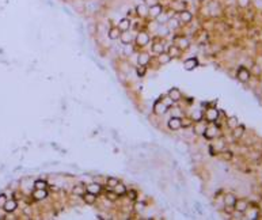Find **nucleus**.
<instances>
[{"label":"nucleus","mask_w":262,"mask_h":220,"mask_svg":"<svg viewBox=\"0 0 262 220\" xmlns=\"http://www.w3.org/2000/svg\"><path fill=\"white\" fill-rule=\"evenodd\" d=\"M250 76H251V73H250V71L247 69L246 67H240L239 69H238V73H236V77L242 82V83H246V82H249Z\"/></svg>","instance_id":"obj_1"},{"label":"nucleus","mask_w":262,"mask_h":220,"mask_svg":"<svg viewBox=\"0 0 262 220\" xmlns=\"http://www.w3.org/2000/svg\"><path fill=\"white\" fill-rule=\"evenodd\" d=\"M167 109H169V105H167L166 102H163V101H158V102H155V105H153V113L155 114H164V113L167 112Z\"/></svg>","instance_id":"obj_2"},{"label":"nucleus","mask_w":262,"mask_h":220,"mask_svg":"<svg viewBox=\"0 0 262 220\" xmlns=\"http://www.w3.org/2000/svg\"><path fill=\"white\" fill-rule=\"evenodd\" d=\"M148 42H150V35H148V33L140 31L136 35V44H137L139 46H145Z\"/></svg>","instance_id":"obj_3"},{"label":"nucleus","mask_w":262,"mask_h":220,"mask_svg":"<svg viewBox=\"0 0 262 220\" xmlns=\"http://www.w3.org/2000/svg\"><path fill=\"white\" fill-rule=\"evenodd\" d=\"M167 126L171 129V131H178L182 128V122H181V118L178 117H171L167 122Z\"/></svg>","instance_id":"obj_4"},{"label":"nucleus","mask_w":262,"mask_h":220,"mask_svg":"<svg viewBox=\"0 0 262 220\" xmlns=\"http://www.w3.org/2000/svg\"><path fill=\"white\" fill-rule=\"evenodd\" d=\"M162 12H163V7L160 6L159 3L148 8V15H151L152 18H158V16H160Z\"/></svg>","instance_id":"obj_5"},{"label":"nucleus","mask_w":262,"mask_h":220,"mask_svg":"<svg viewBox=\"0 0 262 220\" xmlns=\"http://www.w3.org/2000/svg\"><path fill=\"white\" fill-rule=\"evenodd\" d=\"M247 207H249V202L246 200H236L235 204H234V209L236 210V212H240V213L246 212Z\"/></svg>","instance_id":"obj_6"},{"label":"nucleus","mask_w":262,"mask_h":220,"mask_svg":"<svg viewBox=\"0 0 262 220\" xmlns=\"http://www.w3.org/2000/svg\"><path fill=\"white\" fill-rule=\"evenodd\" d=\"M205 118L209 122H215L219 118V112L216 109H208L207 113H205Z\"/></svg>","instance_id":"obj_7"},{"label":"nucleus","mask_w":262,"mask_h":220,"mask_svg":"<svg viewBox=\"0 0 262 220\" xmlns=\"http://www.w3.org/2000/svg\"><path fill=\"white\" fill-rule=\"evenodd\" d=\"M46 196H48V190L46 189H35L33 191V198L37 201H41L44 198H46Z\"/></svg>","instance_id":"obj_8"},{"label":"nucleus","mask_w":262,"mask_h":220,"mask_svg":"<svg viewBox=\"0 0 262 220\" xmlns=\"http://www.w3.org/2000/svg\"><path fill=\"white\" fill-rule=\"evenodd\" d=\"M86 190L88 193H93V194L98 196L102 191V186L99 185V183H88V185H86Z\"/></svg>","instance_id":"obj_9"},{"label":"nucleus","mask_w":262,"mask_h":220,"mask_svg":"<svg viewBox=\"0 0 262 220\" xmlns=\"http://www.w3.org/2000/svg\"><path fill=\"white\" fill-rule=\"evenodd\" d=\"M179 19H181V22H183V23H189V22H192L193 15H192L190 11L182 10L181 12H179Z\"/></svg>","instance_id":"obj_10"},{"label":"nucleus","mask_w":262,"mask_h":220,"mask_svg":"<svg viewBox=\"0 0 262 220\" xmlns=\"http://www.w3.org/2000/svg\"><path fill=\"white\" fill-rule=\"evenodd\" d=\"M121 30L117 27V26H114V27H110L109 29V33H107V35H109V38L110 39H118L120 37H121Z\"/></svg>","instance_id":"obj_11"},{"label":"nucleus","mask_w":262,"mask_h":220,"mask_svg":"<svg viewBox=\"0 0 262 220\" xmlns=\"http://www.w3.org/2000/svg\"><path fill=\"white\" fill-rule=\"evenodd\" d=\"M16 207H18V202H16L15 200H7L3 209L6 210V212H8V213H11V212H14V210L16 209Z\"/></svg>","instance_id":"obj_12"},{"label":"nucleus","mask_w":262,"mask_h":220,"mask_svg":"<svg viewBox=\"0 0 262 220\" xmlns=\"http://www.w3.org/2000/svg\"><path fill=\"white\" fill-rule=\"evenodd\" d=\"M117 27H118L121 31H128L129 27H131V20H129L128 18H122V19L118 22Z\"/></svg>","instance_id":"obj_13"},{"label":"nucleus","mask_w":262,"mask_h":220,"mask_svg":"<svg viewBox=\"0 0 262 220\" xmlns=\"http://www.w3.org/2000/svg\"><path fill=\"white\" fill-rule=\"evenodd\" d=\"M151 61V56L148 53H140L137 57V64L139 65H148Z\"/></svg>","instance_id":"obj_14"},{"label":"nucleus","mask_w":262,"mask_h":220,"mask_svg":"<svg viewBox=\"0 0 262 220\" xmlns=\"http://www.w3.org/2000/svg\"><path fill=\"white\" fill-rule=\"evenodd\" d=\"M169 98L171 99L173 102H175V101H179V99H181V91H179L178 88H175V87L170 88V91H169Z\"/></svg>","instance_id":"obj_15"},{"label":"nucleus","mask_w":262,"mask_h":220,"mask_svg":"<svg viewBox=\"0 0 262 220\" xmlns=\"http://www.w3.org/2000/svg\"><path fill=\"white\" fill-rule=\"evenodd\" d=\"M197 65H198V60L196 57L188 58V60L185 61V69H188V71H193Z\"/></svg>","instance_id":"obj_16"},{"label":"nucleus","mask_w":262,"mask_h":220,"mask_svg":"<svg viewBox=\"0 0 262 220\" xmlns=\"http://www.w3.org/2000/svg\"><path fill=\"white\" fill-rule=\"evenodd\" d=\"M82 198H83V201L86 202V204H88V205H93L94 202L96 201V196L93 194V193H88V191H86V193L82 196Z\"/></svg>","instance_id":"obj_17"},{"label":"nucleus","mask_w":262,"mask_h":220,"mask_svg":"<svg viewBox=\"0 0 262 220\" xmlns=\"http://www.w3.org/2000/svg\"><path fill=\"white\" fill-rule=\"evenodd\" d=\"M113 191H114L118 197H120V196H125V194H126V188H125V185H122L121 182H118V183L113 188Z\"/></svg>","instance_id":"obj_18"},{"label":"nucleus","mask_w":262,"mask_h":220,"mask_svg":"<svg viewBox=\"0 0 262 220\" xmlns=\"http://www.w3.org/2000/svg\"><path fill=\"white\" fill-rule=\"evenodd\" d=\"M175 42H177V46H178L179 49H186L189 46V41L185 37H177Z\"/></svg>","instance_id":"obj_19"},{"label":"nucleus","mask_w":262,"mask_h":220,"mask_svg":"<svg viewBox=\"0 0 262 220\" xmlns=\"http://www.w3.org/2000/svg\"><path fill=\"white\" fill-rule=\"evenodd\" d=\"M243 133H244V126H243V125H236V126L234 128L232 136L235 137V139H240Z\"/></svg>","instance_id":"obj_20"},{"label":"nucleus","mask_w":262,"mask_h":220,"mask_svg":"<svg viewBox=\"0 0 262 220\" xmlns=\"http://www.w3.org/2000/svg\"><path fill=\"white\" fill-rule=\"evenodd\" d=\"M136 12H137L139 16H147L148 15V7L145 6V4H139L137 7H136Z\"/></svg>","instance_id":"obj_21"},{"label":"nucleus","mask_w":262,"mask_h":220,"mask_svg":"<svg viewBox=\"0 0 262 220\" xmlns=\"http://www.w3.org/2000/svg\"><path fill=\"white\" fill-rule=\"evenodd\" d=\"M235 201H236V197L234 194H231V193L224 196V204H226V207H234Z\"/></svg>","instance_id":"obj_22"},{"label":"nucleus","mask_w":262,"mask_h":220,"mask_svg":"<svg viewBox=\"0 0 262 220\" xmlns=\"http://www.w3.org/2000/svg\"><path fill=\"white\" fill-rule=\"evenodd\" d=\"M86 191H87L86 190V185H76V186H74V189H72V193H74V194H76V196H80V197H82Z\"/></svg>","instance_id":"obj_23"},{"label":"nucleus","mask_w":262,"mask_h":220,"mask_svg":"<svg viewBox=\"0 0 262 220\" xmlns=\"http://www.w3.org/2000/svg\"><path fill=\"white\" fill-rule=\"evenodd\" d=\"M158 60H159V63L160 64H167L170 60H171V56H170L169 53H160V54H158Z\"/></svg>","instance_id":"obj_24"},{"label":"nucleus","mask_w":262,"mask_h":220,"mask_svg":"<svg viewBox=\"0 0 262 220\" xmlns=\"http://www.w3.org/2000/svg\"><path fill=\"white\" fill-rule=\"evenodd\" d=\"M120 38L122 39V44H124V45H129L132 42V35L129 34L128 31H122Z\"/></svg>","instance_id":"obj_25"},{"label":"nucleus","mask_w":262,"mask_h":220,"mask_svg":"<svg viewBox=\"0 0 262 220\" xmlns=\"http://www.w3.org/2000/svg\"><path fill=\"white\" fill-rule=\"evenodd\" d=\"M179 50H181V49H179L177 45H170V48H169V50H167V53L171 56V58H173V57H177V56H178Z\"/></svg>","instance_id":"obj_26"},{"label":"nucleus","mask_w":262,"mask_h":220,"mask_svg":"<svg viewBox=\"0 0 262 220\" xmlns=\"http://www.w3.org/2000/svg\"><path fill=\"white\" fill-rule=\"evenodd\" d=\"M152 52L155 54H160V53H163L164 52V46H163V44H153L152 45Z\"/></svg>","instance_id":"obj_27"},{"label":"nucleus","mask_w":262,"mask_h":220,"mask_svg":"<svg viewBox=\"0 0 262 220\" xmlns=\"http://www.w3.org/2000/svg\"><path fill=\"white\" fill-rule=\"evenodd\" d=\"M145 72H147V65H137L136 73H137L139 77H143L144 75H145Z\"/></svg>","instance_id":"obj_28"},{"label":"nucleus","mask_w":262,"mask_h":220,"mask_svg":"<svg viewBox=\"0 0 262 220\" xmlns=\"http://www.w3.org/2000/svg\"><path fill=\"white\" fill-rule=\"evenodd\" d=\"M46 186H48V183H46L45 181H42V179H38V181L34 182V188L35 189H46Z\"/></svg>","instance_id":"obj_29"},{"label":"nucleus","mask_w":262,"mask_h":220,"mask_svg":"<svg viewBox=\"0 0 262 220\" xmlns=\"http://www.w3.org/2000/svg\"><path fill=\"white\" fill-rule=\"evenodd\" d=\"M118 179L117 178H107V182H106V185H107V188H110V189H113L114 188L117 183H118Z\"/></svg>","instance_id":"obj_30"},{"label":"nucleus","mask_w":262,"mask_h":220,"mask_svg":"<svg viewBox=\"0 0 262 220\" xmlns=\"http://www.w3.org/2000/svg\"><path fill=\"white\" fill-rule=\"evenodd\" d=\"M227 124H228V126H230V128H232V129H234V128H235V126H236V125H239V124H238V120H236V118H235V117L230 118V120H228V121H227Z\"/></svg>","instance_id":"obj_31"},{"label":"nucleus","mask_w":262,"mask_h":220,"mask_svg":"<svg viewBox=\"0 0 262 220\" xmlns=\"http://www.w3.org/2000/svg\"><path fill=\"white\" fill-rule=\"evenodd\" d=\"M126 194L129 196L131 200H136V198H137V191L133 190V189H132V190H126Z\"/></svg>","instance_id":"obj_32"},{"label":"nucleus","mask_w":262,"mask_h":220,"mask_svg":"<svg viewBox=\"0 0 262 220\" xmlns=\"http://www.w3.org/2000/svg\"><path fill=\"white\" fill-rule=\"evenodd\" d=\"M106 196H107V198H109V200H113V201L118 198V196H117L114 191H113V189H112V191H107V193H106Z\"/></svg>","instance_id":"obj_33"},{"label":"nucleus","mask_w":262,"mask_h":220,"mask_svg":"<svg viewBox=\"0 0 262 220\" xmlns=\"http://www.w3.org/2000/svg\"><path fill=\"white\" fill-rule=\"evenodd\" d=\"M238 4H239V7H242V8H246L250 4V0H238Z\"/></svg>","instance_id":"obj_34"},{"label":"nucleus","mask_w":262,"mask_h":220,"mask_svg":"<svg viewBox=\"0 0 262 220\" xmlns=\"http://www.w3.org/2000/svg\"><path fill=\"white\" fill-rule=\"evenodd\" d=\"M144 4L150 8V7L155 6V4H158V0H144Z\"/></svg>","instance_id":"obj_35"},{"label":"nucleus","mask_w":262,"mask_h":220,"mask_svg":"<svg viewBox=\"0 0 262 220\" xmlns=\"http://www.w3.org/2000/svg\"><path fill=\"white\" fill-rule=\"evenodd\" d=\"M6 202H7V197H6V194H0V208H3Z\"/></svg>","instance_id":"obj_36"},{"label":"nucleus","mask_w":262,"mask_h":220,"mask_svg":"<svg viewBox=\"0 0 262 220\" xmlns=\"http://www.w3.org/2000/svg\"><path fill=\"white\" fill-rule=\"evenodd\" d=\"M181 122H182V128H186V126H190V125H192V121H190V120L185 121V118H181Z\"/></svg>","instance_id":"obj_37"},{"label":"nucleus","mask_w":262,"mask_h":220,"mask_svg":"<svg viewBox=\"0 0 262 220\" xmlns=\"http://www.w3.org/2000/svg\"><path fill=\"white\" fill-rule=\"evenodd\" d=\"M221 155H223V158H224V159H226V160H230L231 158H232V153H231L230 151H226V152H224V153H221Z\"/></svg>","instance_id":"obj_38"},{"label":"nucleus","mask_w":262,"mask_h":220,"mask_svg":"<svg viewBox=\"0 0 262 220\" xmlns=\"http://www.w3.org/2000/svg\"><path fill=\"white\" fill-rule=\"evenodd\" d=\"M141 208H143V204H141V202H139V204H137V209H141Z\"/></svg>","instance_id":"obj_39"}]
</instances>
